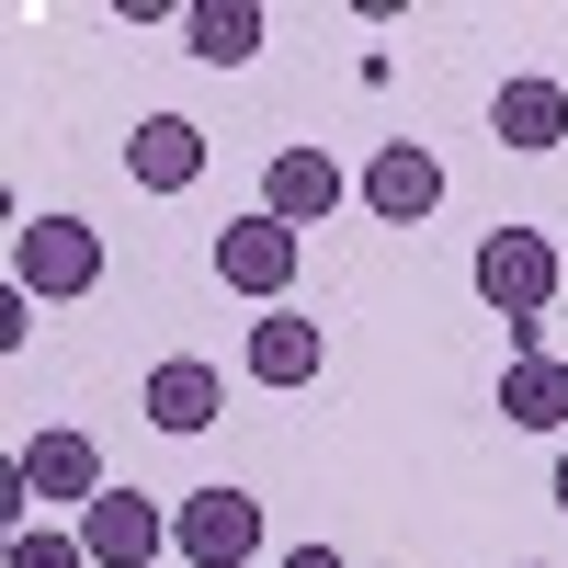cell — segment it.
I'll return each instance as SVG.
<instances>
[{"mask_svg": "<svg viewBox=\"0 0 568 568\" xmlns=\"http://www.w3.org/2000/svg\"><path fill=\"white\" fill-rule=\"evenodd\" d=\"M478 296L511 329H546V307H557V240H546V227H489V240H478Z\"/></svg>", "mask_w": 568, "mask_h": 568, "instance_id": "1", "label": "cell"}, {"mask_svg": "<svg viewBox=\"0 0 568 568\" xmlns=\"http://www.w3.org/2000/svg\"><path fill=\"white\" fill-rule=\"evenodd\" d=\"M103 284V240L80 216H12V296H91Z\"/></svg>", "mask_w": 568, "mask_h": 568, "instance_id": "2", "label": "cell"}, {"mask_svg": "<svg viewBox=\"0 0 568 568\" xmlns=\"http://www.w3.org/2000/svg\"><path fill=\"white\" fill-rule=\"evenodd\" d=\"M296 262H307V240L284 216H240V227H216V284L227 296H262V307H284V284H296Z\"/></svg>", "mask_w": 568, "mask_h": 568, "instance_id": "3", "label": "cell"}, {"mask_svg": "<svg viewBox=\"0 0 568 568\" xmlns=\"http://www.w3.org/2000/svg\"><path fill=\"white\" fill-rule=\"evenodd\" d=\"M171 546L194 557V568H251V546H262V500L216 478V489H194V500L171 511Z\"/></svg>", "mask_w": 568, "mask_h": 568, "instance_id": "4", "label": "cell"}, {"mask_svg": "<svg viewBox=\"0 0 568 568\" xmlns=\"http://www.w3.org/2000/svg\"><path fill=\"white\" fill-rule=\"evenodd\" d=\"M364 205L387 216V227H420V216L444 205V160L420 149V136H387V149L364 160Z\"/></svg>", "mask_w": 568, "mask_h": 568, "instance_id": "5", "label": "cell"}, {"mask_svg": "<svg viewBox=\"0 0 568 568\" xmlns=\"http://www.w3.org/2000/svg\"><path fill=\"white\" fill-rule=\"evenodd\" d=\"M12 489H23V500H69V511H91V500H103V455H91V433H34L23 466H12Z\"/></svg>", "mask_w": 568, "mask_h": 568, "instance_id": "6", "label": "cell"}, {"mask_svg": "<svg viewBox=\"0 0 568 568\" xmlns=\"http://www.w3.org/2000/svg\"><path fill=\"white\" fill-rule=\"evenodd\" d=\"M125 171H136V194H194L205 182V125L194 114H149L125 136Z\"/></svg>", "mask_w": 568, "mask_h": 568, "instance_id": "7", "label": "cell"}, {"mask_svg": "<svg viewBox=\"0 0 568 568\" xmlns=\"http://www.w3.org/2000/svg\"><path fill=\"white\" fill-rule=\"evenodd\" d=\"M80 546H91V568H149V557L171 546V524H160L136 489H103V500L80 511Z\"/></svg>", "mask_w": 568, "mask_h": 568, "instance_id": "8", "label": "cell"}, {"mask_svg": "<svg viewBox=\"0 0 568 568\" xmlns=\"http://www.w3.org/2000/svg\"><path fill=\"white\" fill-rule=\"evenodd\" d=\"M329 205H342V160H329V149H273V160H262V216L318 227Z\"/></svg>", "mask_w": 568, "mask_h": 568, "instance_id": "9", "label": "cell"}, {"mask_svg": "<svg viewBox=\"0 0 568 568\" xmlns=\"http://www.w3.org/2000/svg\"><path fill=\"white\" fill-rule=\"evenodd\" d=\"M489 125H500V149H557V136H568V91L557 80H500V103H489Z\"/></svg>", "mask_w": 568, "mask_h": 568, "instance_id": "10", "label": "cell"}, {"mask_svg": "<svg viewBox=\"0 0 568 568\" xmlns=\"http://www.w3.org/2000/svg\"><path fill=\"white\" fill-rule=\"evenodd\" d=\"M318 318H296V307H273V318H251V375H262V387H307V375H318Z\"/></svg>", "mask_w": 568, "mask_h": 568, "instance_id": "11", "label": "cell"}, {"mask_svg": "<svg viewBox=\"0 0 568 568\" xmlns=\"http://www.w3.org/2000/svg\"><path fill=\"white\" fill-rule=\"evenodd\" d=\"M216 409H227V387H216V364H194V353H171V364L149 375V420H160V433H205Z\"/></svg>", "mask_w": 568, "mask_h": 568, "instance_id": "12", "label": "cell"}, {"mask_svg": "<svg viewBox=\"0 0 568 568\" xmlns=\"http://www.w3.org/2000/svg\"><path fill=\"white\" fill-rule=\"evenodd\" d=\"M182 45H194L205 69H251L262 58V12L251 0H194V12H182Z\"/></svg>", "mask_w": 568, "mask_h": 568, "instance_id": "13", "label": "cell"}, {"mask_svg": "<svg viewBox=\"0 0 568 568\" xmlns=\"http://www.w3.org/2000/svg\"><path fill=\"white\" fill-rule=\"evenodd\" d=\"M500 420L557 433V420H568V364H557V353H511V375H500Z\"/></svg>", "mask_w": 568, "mask_h": 568, "instance_id": "14", "label": "cell"}, {"mask_svg": "<svg viewBox=\"0 0 568 568\" xmlns=\"http://www.w3.org/2000/svg\"><path fill=\"white\" fill-rule=\"evenodd\" d=\"M12 568H91V546H80V535H45V524H23V535H12Z\"/></svg>", "mask_w": 568, "mask_h": 568, "instance_id": "15", "label": "cell"}, {"mask_svg": "<svg viewBox=\"0 0 568 568\" xmlns=\"http://www.w3.org/2000/svg\"><path fill=\"white\" fill-rule=\"evenodd\" d=\"M284 568H342V557H329V546H296V557H284Z\"/></svg>", "mask_w": 568, "mask_h": 568, "instance_id": "16", "label": "cell"}, {"mask_svg": "<svg viewBox=\"0 0 568 568\" xmlns=\"http://www.w3.org/2000/svg\"><path fill=\"white\" fill-rule=\"evenodd\" d=\"M557 511H568V455H557Z\"/></svg>", "mask_w": 568, "mask_h": 568, "instance_id": "17", "label": "cell"}]
</instances>
